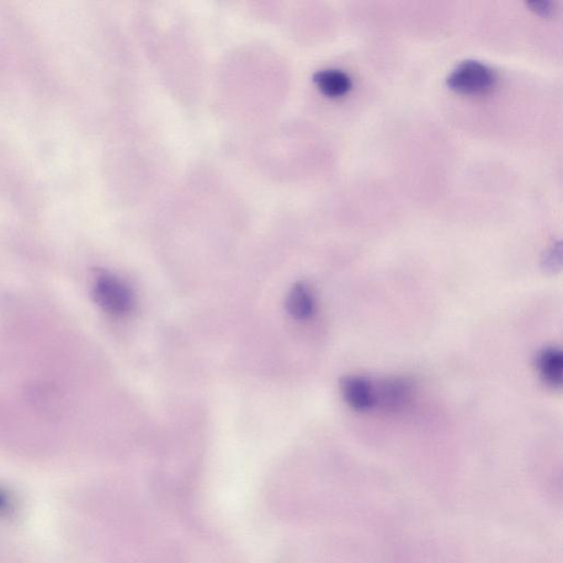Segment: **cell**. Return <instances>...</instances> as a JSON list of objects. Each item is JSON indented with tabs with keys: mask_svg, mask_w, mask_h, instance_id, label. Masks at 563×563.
<instances>
[{
	"mask_svg": "<svg viewBox=\"0 0 563 563\" xmlns=\"http://www.w3.org/2000/svg\"><path fill=\"white\" fill-rule=\"evenodd\" d=\"M527 6L530 10H533L535 14L544 15V17H550L556 12V4L552 2H530L527 3Z\"/></svg>",
	"mask_w": 563,
	"mask_h": 563,
	"instance_id": "9",
	"label": "cell"
},
{
	"mask_svg": "<svg viewBox=\"0 0 563 563\" xmlns=\"http://www.w3.org/2000/svg\"><path fill=\"white\" fill-rule=\"evenodd\" d=\"M93 297L103 311L114 316L127 315L134 307V294L129 286L106 271H97L95 275Z\"/></svg>",
	"mask_w": 563,
	"mask_h": 563,
	"instance_id": "1",
	"label": "cell"
},
{
	"mask_svg": "<svg viewBox=\"0 0 563 563\" xmlns=\"http://www.w3.org/2000/svg\"><path fill=\"white\" fill-rule=\"evenodd\" d=\"M375 386V407L389 413H396L407 407L414 394L413 382L407 378H390Z\"/></svg>",
	"mask_w": 563,
	"mask_h": 563,
	"instance_id": "3",
	"label": "cell"
},
{
	"mask_svg": "<svg viewBox=\"0 0 563 563\" xmlns=\"http://www.w3.org/2000/svg\"><path fill=\"white\" fill-rule=\"evenodd\" d=\"M544 268L547 271L555 272L556 270L560 269L561 265V246L560 243L554 244L548 251L546 252L544 258Z\"/></svg>",
	"mask_w": 563,
	"mask_h": 563,
	"instance_id": "8",
	"label": "cell"
},
{
	"mask_svg": "<svg viewBox=\"0 0 563 563\" xmlns=\"http://www.w3.org/2000/svg\"><path fill=\"white\" fill-rule=\"evenodd\" d=\"M540 378L547 385L559 389L563 381V354L560 349L546 348L537 357Z\"/></svg>",
	"mask_w": 563,
	"mask_h": 563,
	"instance_id": "6",
	"label": "cell"
},
{
	"mask_svg": "<svg viewBox=\"0 0 563 563\" xmlns=\"http://www.w3.org/2000/svg\"><path fill=\"white\" fill-rule=\"evenodd\" d=\"M496 74L485 63L467 60L454 68L447 78L450 89L466 95H482L496 87Z\"/></svg>",
	"mask_w": 563,
	"mask_h": 563,
	"instance_id": "2",
	"label": "cell"
},
{
	"mask_svg": "<svg viewBox=\"0 0 563 563\" xmlns=\"http://www.w3.org/2000/svg\"><path fill=\"white\" fill-rule=\"evenodd\" d=\"M344 401L353 410L369 412L375 408V386L364 376L349 375L340 384Z\"/></svg>",
	"mask_w": 563,
	"mask_h": 563,
	"instance_id": "4",
	"label": "cell"
},
{
	"mask_svg": "<svg viewBox=\"0 0 563 563\" xmlns=\"http://www.w3.org/2000/svg\"><path fill=\"white\" fill-rule=\"evenodd\" d=\"M314 82L318 89L327 97L339 98L346 97L353 88V79L346 72L337 68H326L314 74Z\"/></svg>",
	"mask_w": 563,
	"mask_h": 563,
	"instance_id": "5",
	"label": "cell"
},
{
	"mask_svg": "<svg viewBox=\"0 0 563 563\" xmlns=\"http://www.w3.org/2000/svg\"><path fill=\"white\" fill-rule=\"evenodd\" d=\"M286 310L297 321H306L314 315L316 310L315 296L304 283H297L286 297Z\"/></svg>",
	"mask_w": 563,
	"mask_h": 563,
	"instance_id": "7",
	"label": "cell"
},
{
	"mask_svg": "<svg viewBox=\"0 0 563 563\" xmlns=\"http://www.w3.org/2000/svg\"><path fill=\"white\" fill-rule=\"evenodd\" d=\"M13 509L14 502L12 496L3 487H0V517H7V515L13 512Z\"/></svg>",
	"mask_w": 563,
	"mask_h": 563,
	"instance_id": "10",
	"label": "cell"
}]
</instances>
